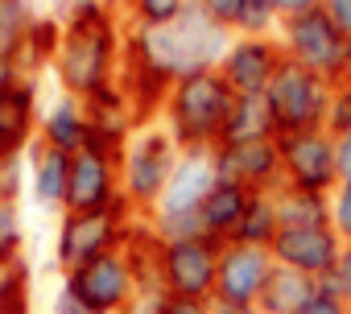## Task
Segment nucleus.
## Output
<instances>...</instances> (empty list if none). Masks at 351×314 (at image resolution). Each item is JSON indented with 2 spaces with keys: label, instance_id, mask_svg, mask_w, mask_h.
Returning <instances> with one entry per match:
<instances>
[{
  "label": "nucleus",
  "instance_id": "f257e3e1",
  "mask_svg": "<svg viewBox=\"0 0 351 314\" xmlns=\"http://www.w3.org/2000/svg\"><path fill=\"white\" fill-rule=\"evenodd\" d=\"M62 50L50 67V87L75 99H95L99 91L116 87L128 25L116 0H62Z\"/></svg>",
  "mask_w": 351,
  "mask_h": 314
},
{
  "label": "nucleus",
  "instance_id": "f03ea898",
  "mask_svg": "<svg viewBox=\"0 0 351 314\" xmlns=\"http://www.w3.org/2000/svg\"><path fill=\"white\" fill-rule=\"evenodd\" d=\"M232 104H236V91L219 79V71H195V75H182L173 83V91L161 108V124L182 145V153L215 149L223 136Z\"/></svg>",
  "mask_w": 351,
  "mask_h": 314
},
{
  "label": "nucleus",
  "instance_id": "7ed1b4c3",
  "mask_svg": "<svg viewBox=\"0 0 351 314\" xmlns=\"http://www.w3.org/2000/svg\"><path fill=\"white\" fill-rule=\"evenodd\" d=\"M178 162H182V145L169 136V128L161 120H149L128 136V145L120 153V195L132 215H141V219L153 215Z\"/></svg>",
  "mask_w": 351,
  "mask_h": 314
},
{
  "label": "nucleus",
  "instance_id": "20e7f679",
  "mask_svg": "<svg viewBox=\"0 0 351 314\" xmlns=\"http://www.w3.org/2000/svg\"><path fill=\"white\" fill-rule=\"evenodd\" d=\"M136 215L128 211V203L108 207V211H62L50 224V269L54 277H71L75 269L120 252L124 232Z\"/></svg>",
  "mask_w": 351,
  "mask_h": 314
},
{
  "label": "nucleus",
  "instance_id": "39448f33",
  "mask_svg": "<svg viewBox=\"0 0 351 314\" xmlns=\"http://www.w3.org/2000/svg\"><path fill=\"white\" fill-rule=\"evenodd\" d=\"M215 182H219V174H215L211 149H191V153H182V162H178V170H173L169 186L161 191V199H157L149 224H153L165 240L195 236V232H199V211H203V203H207V195H211Z\"/></svg>",
  "mask_w": 351,
  "mask_h": 314
},
{
  "label": "nucleus",
  "instance_id": "423d86ee",
  "mask_svg": "<svg viewBox=\"0 0 351 314\" xmlns=\"http://www.w3.org/2000/svg\"><path fill=\"white\" fill-rule=\"evenodd\" d=\"M277 42H281V50H285L289 62H298V67H306V71L339 83L343 58H347V34L322 13V5L310 9V13L285 17L277 25Z\"/></svg>",
  "mask_w": 351,
  "mask_h": 314
},
{
  "label": "nucleus",
  "instance_id": "0eeeda50",
  "mask_svg": "<svg viewBox=\"0 0 351 314\" xmlns=\"http://www.w3.org/2000/svg\"><path fill=\"white\" fill-rule=\"evenodd\" d=\"M335 83L298 67V62H281L277 79L269 83L265 99L277 116L281 132H310V128H326V104H330Z\"/></svg>",
  "mask_w": 351,
  "mask_h": 314
},
{
  "label": "nucleus",
  "instance_id": "6e6552de",
  "mask_svg": "<svg viewBox=\"0 0 351 314\" xmlns=\"http://www.w3.org/2000/svg\"><path fill=\"white\" fill-rule=\"evenodd\" d=\"M42 104L46 79L25 75L17 62H0V153H29L38 145Z\"/></svg>",
  "mask_w": 351,
  "mask_h": 314
},
{
  "label": "nucleus",
  "instance_id": "1a4fd4ad",
  "mask_svg": "<svg viewBox=\"0 0 351 314\" xmlns=\"http://www.w3.org/2000/svg\"><path fill=\"white\" fill-rule=\"evenodd\" d=\"M219 248L211 236H178L165 240L161 256V289L173 298H191V302H215V273H219Z\"/></svg>",
  "mask_w": 351,
  "mask_h": 314
},
{
  "label": "nucleus",
  "instance_id": "9d476101",
  "mask_svg": "<svg viewBox=\"0 0 351 314\" xmlns=\"http://www.w3.org/2000/svg\"><path fill=\"white\" fill-rule=\"evenodd\" d=\"M277 149H281V186L314 191V195H330V191L339 186L335 136H330L326 128L281 132V136H277Z\"/></svg>",
  "mask_w": 351,
  "mask_h": 314
},
{
  "label": "nucleus",
  "instance_id": "9b49d317",
  "mask_svg": "<svg viewBox=\"0 0 351 314\" xmlns=\"http://www.w3.org/2000/svg\"><path fill=\"white\" fill-rule=\"evenodd\" d=\"M285 62V50L277 42V34L252 38V34H232L223 58H219V79L236 91V95H265L269 83L277 79Z\"/></svg>",
  "mask_w": 351,
  "mask_h": 314
},
{
  "label": "nucleus",
  "instance_id": "f8f14e48",
  "mask_svg": "<svg viewBox=\"0 0 351 314\" xmlns=\"http://www.w3.org/2000/svg\"><path fill=\"white\" fill-rule=\"evenodd\" d=\"M58 281H66L95 314H128L141 298L136 277L120 252H108V256H99V261H91V265L75 269L71 277H58Z\"/></svg>",
  "mask_w": 351,
  "mask_h": 314
},
{
  "label": "nucleus",
  "instance_id": "ddd939ff",
  "mask_svg": "<svg viewBox=\"0 0 351 314\" xmlns=\"http://www.w3.org/2000/svg\"><path fill=\"white\" fill-rule=\"evenodd\" d=\"M277 261L269 248L256 244H236L228 240L219 248V273H215V302L223 306H256Z\"/></svg>",
  "mask_w": 351,
  "mask_h": 314
},
{
  "label": "nucleus",
  "instance_id": "4468645a",
  "mask_svg": "<svg viewBox=\"0 0 351 314\" xmlns=\"http://www.w3.org/2000/svg\"><path fill=\"white\" fill-rule=\"evenodd\" d=\"M343 244L347 240L330 224H318V228H281L277 240L269 244V252H273L277 265H285V269H293L310 281H322L339 265Z\"/></svg>",
  "mask_w": 351,
  "mask_h": 314
},
{
  "label": "nucleus",
  "instance_id": "2eb2a0df",
  "mask_svg": "<svg viewBox=\"0 0 351 314\" xmlns=\"http://www.w3.org/2000/svg\"><path fill=\"white\" fill-rule=\"evenodd\" d=\"M215 174L252 191V195H273L281 191V149L277 141H252V145H215Z\"/></svg>",
  "mask_w": 351,
  "mask_h": 314
},
{
  "label": "nucleus",
  "instance_id": "dca6fc26",
  "mask_svg": "<svg viewBox=\"0 0 351 314\" xmlns=\"http://www.w3.org/2000/svg\"><path fill=\"white\" fill-rule=\"evenodd\" d=\"M120 162L99 149H83L71 157V191L66 211H108L120 207Z\"/></svg>",
  "mask_w": 351,
  "mask_h": 314
},
{
  "label": "nucleus",
  "instance_id": "f3484780",
  "mask_svg": "<svg viewBox=\"0 0 351 314\" xmlns=\"http://www.w3.org/2000/svg\"><path fill=\"white\" fill-rule=\"evenodd\" d=\"M38 141L50 145V149H62V153H83L91 145V116H87V104L66 95V91H46V104H42V120H38Z\"/></svg>",
  "mask_w": 351,
  "mask_h": 314
},
{
  "label": "nucleus",
  "instance_id": "a211bd4d",
  "mask_svg": "<svg viewBox=\"0 0 351 314\" xmlns=\"http://www.w3.org/2000/svg\"><path fill=\"white\" fill-rule=\"evenodd\" d=\"M66 191H71V153L50 149V145H34L29 149V191H25V207L42 211V215H62L66 211Z\"/></svg>",
  "mask_w": 351,
  "mask_h": 314
},
{
  "label": "nucleus",
  "instance_id": "6ab92c4d",
  "mask_svg": "<svg viewBox=\"0 0 351 314\" xmlns=\"http://www.w3.org/2000/svg\"><path fill=\"white\" fill-rule=\"evenodd\" d=\"M87 116H91V145H87V149H99V153L116 157V162H120L128 136L145 124L120 87H108V91H99L95 99H87Z\"/></svg>",
  "mask_w": 351,
  "mask_h": 314
},
{
  "label": "nucleus",
  "instance_id": "aec40b11",
  "mask_svg": "<svg viewBox=\"0 0 351 314\" xmlns=\"http://www.w3.org/2000/svg\"><path fill=\"white\" fill-rule=\"evenodd\" d=\"M62 34H66L62 13L50 9V5H38L34 21H29V29H25L21 54H17V67H21L25 75H34V79H50V67H54V58H58V50H62Z\"/></svg>",
  "mask_w": 351,
  "mask_h": 314
},
{
  "label": "nucleus",
  "instance_id": "412c9836",
  "mask_svg": "<svg viewBox=\"0 0 351 314\" xmlns=\"http://www.w3.org/2000/svg\"><path fill=\"white\" fill-rule=\"evenodd\" d=\"M120 256L128 261L132 277H136V289L141 293H157L161 289V256H165V236L149 224V219H132L128 232H124V244H120Z\"/></svg>",
  "mask_w": 351,
  "mask_h": 314
},
{
  "label": "nucleus",
  "instance_id": "4be33fe9",
  "mask_svg": "<svg viewBox=\"0 0 351 314\" xmlns=\"http://www.w3.org/2000/svg\"><path fill=\"white\" fill-rule=\"evenodd\" d=\"M248 203H252V191H244V186H236V182L219 178V182L211 186V195H207L203 211H199V232H203V236H211L215 244L236 240V228H240V219H244Z\"/></svg>",
  "mask_w": 351,
  "mask_h": 314
},
{
  "label": "nucleus",
  "instance_id": "5701e85b",
  "mask_svg": "<svg viewBox=\"0 0 351 314\" xmlns=\"http://www.w3.org/2000/svg\"><path fill=\"white\" fill-rule=\"evenodd\" d=\"M277 136H281V128H277L269 99L265 95H236L219 145H252V141H277Z\"/></svg>",
  "mask_w": 351,
  "mask_h": 314
},
{
  "label": "nucleus",
  "instance_id": "b1692460",
  "mask_svg": "<svg viewBox=\"0 0 351 314\" xmlns=\"http://www.w3.org/2000/svg\"><path fill=\"white\" fill-rule=\"evenodd\" d=\"M314 289H318V281H310V277L277 265L273 277H269V285H265V293H261V302H256V310L261 314H298Z\"/></svg>",
  "mask_w": 351,
  "mask_h": 314
},
{
  "label": "nucleus",
  "instance_id": "393cba45",
  "mask_svg": "<svg viewBox=\"0 0 351 314\" xmlns=\"http://www.w3.org/2000/svg\"><path fill=\"white\" fill-rule=\"evenodd\" d=\"M0 314H38V265L34 256L0 269Z\"/></svg>",
  "mask_w": 351,
  "mask_h": 314
},
{
  "label": "nucleus",
  "instance_id": "a878e982",
  "mask_svg": "<svg viewBox=\"0 0 351 314\" xmlns=\"http://www.w3.org/2000/svg\"><path fill=\"white\" fill-rule=\"evenodd\" d=\"M273 203H277L281 228H318V224H330V195L281 186V191H273Z\"/></svg>",
  "mask_w": 351,
  "mask_h": 314
},
{
  "label": "nucleus",
  "instance_id": "bb28decb",
  "mask_svg": "<svg viewBox=\"0 0 351 314\" xmlns=\"http://www.w3.org/2000/svg\"><path fill=\"white\" fill-rule=\"evenodd\" d=\"M116 5L128 29H169L191 9V0H116Z\"/></svg>",
  "mask_w": 351,
  "mask_h": 314
},
{
  "label": "nucleus",
  "instance_id": "cd10ccee",
  "mask_svg": "<svg viewBox=\"0 0 351 314\" xmlns=\"http://www.w3.org/2000/svg\"><path fill=\"white\" fill-rule=\"evenodd\" d=\"M281 232V219H277V203L273 195H252L240 228H236V244H256V248H269Z\"/></svg>",
  "mask_w": 351,
  "mask_h": 314
},
{
  "label": "nucleus",
  "instance_id": "c85d7f7f",
  "mask_svg": "<svg viewBox=\"0 0 351 314\" xmlns=\"http://www.w3.org/2000/svg\"><path fill=\"white\" fill-rule=\"evenodd\" d=\"M38 0H0V62H17Z\"/></svg>",
  "mask_w": 351,
  "mask_h": 314
},
{
  "label": "nucleus",
  "instance_id": "c756f323",
  "mask_svg": "<svg viewBox=\"0 0 351 314\" xmlns=\"http://www.w3.org/2000/svg\"><path fill=\"white\" fill-rule=\"evenodd\" d=\"M21 256H29V219H25V207L0 199V269H9Z\"/></svg>",
  "mask_w": 351,
  "mask_h": 314
},
{
  "label": "nucleus",
  "instance_id": "7c9ffc66",
  "mask_svg": "<svg viewBox=\"0 0 351 314\" xmlns=\"http://www.w3.org/2000/svg\"><path fill=\"white\" fill-rule=\"evenodd\" d=\"M29 191V153H0V199L25 207Z\"/></svg>",
  "mask_w": 351,
  "mask_h": 314
},
{
  "label": "nucleus",
  "instance_id": "2f4dec72",
  "mask_svg": "<svg viewBox=\"0 0 351 314\" xmlns=\"http://www.w3.org/2000/svg\"><path fill=\"white\" fill-rule=\"evenodd\" d=\"M128 314H211V302H191V298H173L157 289V293H141Z\"/></svg>",
  "mask_w": 351,
  "mask_h": 314
},
{
  "label": "nucleus",
  "instance_id": "473e14b6",
  "mask_svg": "<svg viewBox=\"0 0 351 314\" xmlns=\"http://www.w3.org/2000/svg\"><path fill=\"white\" fill-rule=\"evenodd\" d=\"M281 17L277 9L269 5V0H244V9H240V21L232 34H252V38H265V34H277Z\"/></svg>",
  "mask_w": 351,
  "mask_h": 314
},
{
  "label": "nucleus",
  "instance_id": "72a5a7b5",
  "mask_svg": "<svg viewBox=\"0 0 351 314\" xmlns=\"http://www.w3.org/2000/svg\"><path fill=\"white\" fill-rule=\"evenodd\" d=\"M326 132L347 136L351 132V83H335L330 104H326Z\"/></svg>",
  "mask_w": 351,
  "mask_h": 314
},
{
  "label": "nucleus",
  "instance_id": "f704fd0d",
  "mask_svg": "<svg viewBox=\"0 0 351 314\" xmlns=\"http://www.w3.org/2000/svg\"><path fill=\"white\" fill-rule=\"evenodd\" d=\"M330 228L343 240H351V186H343V182L330 191Z\"/></svg>",
  "mask_w": 351,
  "mask_h": 314
},
{
  "label": "nucleus",
  "instance_id": "c9c22d12",
  "mask_svg": "<svg viewBox=\"0 0 351 314\" xmlns=\"http://www.w3.org/2000/svg\"><path fill=\"white\" fill-rule=\"evenodd\" d=\"M318 285L351 302V240L343 244V256H339V265H335V269H330V273H326V277H322Z\"/></svg>",
  "mask_w": 351,
  "mask_h": 314
},
{
  "label": "nucleus",
  "instance_id": "e433bc0d",
  "mask_svg": "<svg viewBox=\"0 0 351 314\" xmlns=\"http://www.w3.org/2000/svg\"><path fill=\"white\" fill-rule=\"evenodd\" d=\"M298 314H351V302L347 298H339V293H330V289H314L310 298H306V306L298 310Z\"/></svg>",
  "mask_w": 351,
  "mask_h": 314
},
{
  "label": "nucleus",
  "instance_id": "4c0bfd02",
  "mask_svg": "<svg viewBox=\"0 0 351 314\" xmlns=\"http://www.w3.org/2000/svg\"><path fill=\"white\" fill-rule=\"evenodd\" d=\"M50 314H95V310H91L66 281H58L54 293H50Z\"/></svg>",
  "mask_w": 351,
  "mask_h": 314
},
{
  "label": "nucleus",
  "instance_id": "58836bf2",
  "mask_svg": "<svg viewBox=\"0 0 351 314\" xmlns=\"http://www.w3.org/2000/svg\"><path fill=\"white\" fill-rule=\"evenodd\" d=\"M195 5L211 17V21H219L223 29H236V21H240V9H244V0H195Z\"/></svg>",
  "mask_w": 351,
  "mask_h": 314
},
{
  "label": "nucleus",
  "instance_id": "ea45409f",
  "mask_svg": "<svg viewBox=\"0 0 351 314\" xmlns=\"http://www.w3.org/2000/svg\"><path fill=\"white\" fill-rule=\"evenodd\" d=\"M335 166H339V182L351 186V132L335 136Z\"/></svg>",
  "mask_w": 351,
  "mask_h": 314
},
{
  "label": "nucleus",
  "instance_id": "a19ab883",
  "mask_svg": "<svg viewBox=\"0 0 351 314\" xmlns=\"http://www.w3.org/2000/svg\"><path fill=\"white\" fill-rule=\"evenodd\" d=\"M322 13L351 38V0H322Z\"/></svg>",
  "mask_w": 351,
  "mask_h": 314
},
{
  "label": "nucleus",
  "instance_id": "79ce46f5",
  "mask_svg": "<svg viewBox=\"0 0 351 314\" xmlns=\"http://www.w3.org/2000/svg\"><path fill=\"white\" fill-rule=\"evenodd\" d=\"M269 5L277 9V17L285 21V17H298V13H310V9H318L322 0H269Z\"/></svg>",
  "mask_w": 351,
  "mask_h": 314
},
{
  "label": "nucleus",
  "instance_id": "37998d69",
  "mask_svg": "<svg viewBox=\"0 0 351 314\" xmlns=\"http://www.w3.org/2000/svg\"><path fill=\"white\" fill-rule=\"evenodd\" d=\"M211 314H261L256 306H223V302H211Z\"/></svg>",
  "mask_w": 351,
  "mask_h": 314
},
{
  "label": "nucleus",
  "instance_id": "c03bdc74",
  "mask_svg": "<svg viewBox=\"0 0 351 314\" xmlns=\"http://www.w3.org/2000/svg\"><path fill=\"white\" fill-rule=\"evenodd\" d=\"M339 83H351V38H347V58H343V75H339Z\"/></svg>",
  "mask_w": 351,
  "mask_h": 314
}]
</instances>
